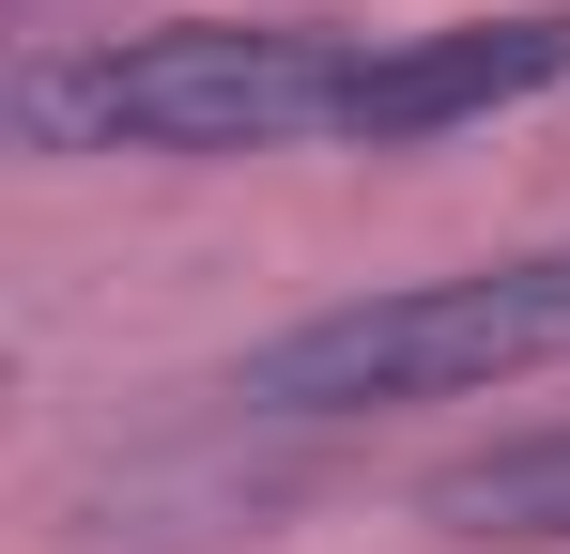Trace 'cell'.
I'll return each mask as SVG.
<instances>
[{
    "instance_id": "4",
    "label": "cell",
    "mask_w": 570,
    "mask_h": 554,
    "mask_svg": "<svg viewBox=\"0 0 570 554\" xmlns=\"http://www.w3.org/2000/svg\"><path fill=\"white\" fill-rule=\"evenodd\" d=\"M416 508H432L448 540H570V432H509V447L448 462Z\"/></svg>"
},
{
    "instance_id": "3",
    "label": "cell",
    "mask_w": 570,
    "mask_h": 554,
    "mask_svg": "<svg viewBox=\"0 0 570 554\" xmlns=\"http://www.w3.org/2000/svg\"><path fill=\"white\" fill-rule=\"evenodd\" d=\"M540 92H570V0L371 31L355 47V92H340V155H416V139L493 123V108H540Z\"/></svg>"
},
{
    "instance_id": "2",
    "label": "cell",
    "mask_w": 570,
    "mask_h": 554,
    "mask_svg": "<svg viewBox=\"0 0 570 554\" xmlns=\"http://www.w3.org/2000/svg\"><path fill=\"white\" fill-rule=\"evenodd\" d=\"M570 355V247L478 277H416V293H355V308H308L247 355L263 416H385V400H478V385H524Z\"/></svg>"
},
{
    "instance_id": "1",
    "label": "cell",
    "mask_w": 570,
    "mask_h": 554,
    "mask_svg": "<svg viewBox=\"0 0 570 554\" xmlns=\"http://www.w3.org/2000/svg\"><path fill=\"white\" fill-rule=\"evenodd\" d=\"M371 31L324 16H200V31H108V47H31L16 62V139L31 155H308L340 139Z\"/></svg>"
}]
</instances>
